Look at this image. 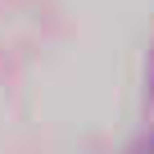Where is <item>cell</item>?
<instances>
[{"label": "cell", "mask_w": 154, "mask_h": 154, "mask_svg": "<svg viewBox=\"0 0 154 154\" xmlns=\"http://www.w3.org/2000/svg\"><path fill=\"white\" fill-rule=\"evenodd\" d=\"M127 154H154V136H145V140H136Z\"/></svg>", "instance_id": "1"}]
</instances>
